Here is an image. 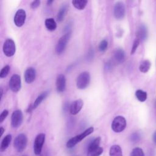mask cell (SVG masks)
<instances>
[{
  "instance_id": "1",
  "label": "cell",
  "mask_w": 156,
  "mask_h": 156,
  "mask_svg": "<svg viewBox=\"0 0 156 156\" xmlns=\"http://www.w3.org/2000/svg\"><path fill=\"white\" fill-rule=\"evenodd\" d=\"M94 131V128L93 127H90L84 130L80 134L76 135L74 137L70 138L66 143V147L68 148H72L75 146L78 143L81 141L83 139H84L86 136H88L91 133H92Z\"/></svg>"
},
{
  "instance_id": "2",
  "label": "cell",
  "mask_w": 156,
  "mask_h": 156,
  "mask_svg": "<svg viewBox=\"0 0 156 156\" xmlns=\"http://www.w3.org/2000/svg\"><path fill=\"white\" fill-rule=\"evenodd\" d=\"M126 127V120L122 116H116L112 123V129L116 133L123 131Z\"/></svg>"
},
{
  "instance_id": "3",
  "label": "cell",
  "mask_w": 156,
  "mask_h": 156,
  "mask_svg": "<svg viewBox=\"0 0 156 156\" xmlns=\"http://www.w3.org/2000/svg\"><path fill=\"white\" fill-rule=\"evenodd\" d=\"M90 82V75L88 72L84 71L81 73L77 77L76 81V86L80 90L86 88Z\"/></svg>"
},
{
  "instance_id": "4",
  "label": "cell",
  "mask_w": 156,
  "mask_h": 156,
  "mask_svg": "<svg viewBox=\"0 0 156 156\" xmlns=\"http://www.w3.org/2000/svg\"><path fill=\"white\" fill-rule=\"evenodd\" d=\"M27 143V138L24 133H20L16 136L14 140V147L19 152H23L26 147Z\"/></svg>"
},
{
  "instance_id": "5",
  "label": "cell",
  "mask_w": 156,
  "mask_h": 156,
  "mask_svg": "<svg viewBox=\"0 0 156 156\" xmlns=\"http://www.w3.org/2000/svg\"><path fill=\"white\" fill-rule=\"evenodd\" d=\"M45 141V134L44 133H39L37 135L34 142V152L35 155H40L43 144Z\"/></svg>"
},
{
  "instance_id": "6",
  "label": "cell",
  "mask_w": 156,
  "mask_h": 156,
  "mask_svg": "<svg viewBox=\"0 0 156 156\" xmlns=\"http://www.w3.org/2000/svg\"><path fill=\"white\" fill-rule=\"evenodd\" d=\"M2 51L7 57L13 56L16 51V46L14 41L10 38L7 39L3 44Z\"/></svg>"
},
{
  "instance_id": "7",
  "label": "cell",
  "mask_w": 156,
  "mask_h": 156,
  "mask_svg": "<svg viewBox=\"0 0 156 156\" xmlns=\"http://www.w3.org/2000/svg\"><path fill=\"white\" fill-rule=\"evenodd\" d=\"M70 37H71V32H68L60 38L55 47V51L58 54L62 53L63 51L65 50L67 45L68 41L70 38Z\"/></svg>"
},
{
  "instance_id": "8",
  "label": "cell",
  "mask_w": 156,
  "mask_h": 156,
  "mask_svg": "<svg viewBox=\"0 0 156 156\" xmlns=\"http://www.w3.org/2000/svg\"><path fill=\"white\" fill-rule=\"evenodd\" d=\"M23 116L21 110H15L11 116V125L13 128H17L21 126L23 122Z\"/></svg>"
},
{
  "instance_id": "9",
  "label": "cell",
  "mask_w": 156,
  "mask_h": 156,
  "mask_svg": "<svg viewBox=\"0 0 156 156\" xmlns=\"http://www.w3.org/2000/svg\"><path fill=\"white\" fill-rule=\"evenodd\" d=\"M21 87V77L18 74H13L9 80V88L13 92H18Z\"/></svg>"
},
{
  "instance_id": "10",
  "label": "cell",
  "mask_w": 156,
  "mask_h": 156,
  "mask_svg": "<svg viewBox=\"0 0 156 156\" xmlns=\"http://www.w3.org/2000/svg\"><path fill=\"white\" fill-rule=\"evenodd\" d=\"M113 12H114V16L116 19L118 20L122 19L124 17L125 13H126L124 4L121 1L117 2L115 5Z\"/></svg>"
},
{
  "instance_id": "11",
  "label": "cell",
  "mask_w": 156,
  "mask_h": 156,
  "mask_svg": "<svg viewBox=\"0 0 156 156\" xmlns=\"http://www.w3.org/2000/svg\"><path fill=\"white\" fill-rule=\"evenodd\" d=\"M26 18V11L23 9H18L14 16L15 24L17 27H21L24 24Z\"/></svg>"
},
{
  "instance_id": "12",
  "label": "cell",
  "mask_w": 156,
  "mask_h": 156,
  "mask_svg": "<svg viewBox=\"0 0 156 156\" xmlns=\"http://www.w3.org/2000/svg\"><path fill=\"white\" fill-rule=\"evenodd\" d=\"M83 105V102L82 99H79L73 101L69 107V112L71 114L75 115L77 114L82 109Z\"/></svg>"
},
{
  "instance_id": "13",
  "label": "cell",
  "mask_w": 156,
  "mask_h": 156,
  "mask_svg": "<svg viewBox=\"0 0 156 156\" xmlns=\"http://www.w3.org/2000/svg\"><path fill=\"white\" fill-rule=\"evenodd\" d=\"M66 88V78L65 76L60 74L57 76L56 79V88L59 93L63 92Z\"/></svg>"
},
{
  "instance_id": "14",
  "label": "cell",
  "mask_w": 156,
  "mask_h": 156,
  "mask_svg": "<svg viewBox=\"0 0 156 156\" xmlns=\"http://www.w3.org/2000/svg\"><path fill=\"white\" fill-rule=\"evenodd\" d=\"M36 77V70L33 67L27 68L24 73V79L26 83H30L34 81Z\"/></svg>"
},
{
  "instance_id": "15",
  "label": "cell",
  "mask_w": 156,
  "mask_h": 156,
  "mask_svg": "<svg viewBox=\"0 0 156 156\" xmlns=\"http://www.w3.org/2000/svg\"><path fill=\"white\" fill-rule=\"evenodd\" d=\"M137 39L139 41H143L147 37V29L145 25L141 24L139 26L136 32Z\"/></svg>"
},
{
  "instance_id": "16",
  "label": "cell",
  "mask_w": 156,
  "mask_h": 156,
  "mask_svg": "<svg viewBox=\"0 0 156 156\" xmlns=\"http://www.w3.org/2000/svg\"><path fill=\"white\" fill-rule=\"evenodd\" d=\"M114 57L118 63H121L125 60V57H126L125 52L124 51L123 49L121 48L117 49L114 52Z\"/></svg>"
},
{
  "instance_id": "17",
  "label": "cell",
  "mask_w": 156,
  "mask_h": 156,
  "mask_svg": "<svg viewBox=\"0 0 156 156\" xmlns=\"http://www.w3.org/2000/svg\"><path fill=\"white\" fill-rule=\"evenodd\" d=\"M11 140H12V135L10 134H8L4 137L1 143V146H0L1 152H3L7 149V147H9L11 142Z\"/></svg>"
},
{
  "instance_id": "18",
  "label": "cell",
  "mask_w": 156,
  "mask_h": 156,
  "mask_svg": "<svg viewBox=\"0 0 156 156\" xmlns=\"http://www.w3.org/2000/svg\"><path fill=\"white\" fill-rule=\"evenodd\" d=\"M110 156H122V152L119 145L115 144L111 146L109 151Z\"/></svg>"
},
{
  "instance_id": "19",
  "label": "cell",
  "mask_w": 156,
  "mask_h": 156,
  "mask_svg": "<svg viewBox=\"0 0 156 156\" xmlns=\"http://www.w3.org/2000/svg\"><path fill=\"white\" fill-rule=\"evenodd\" d=\"M44 24L46 29L50 31L55 30L57 28V23L55 20L52 18L46 19Z\"/></svg>"
},
{
  "instance_id": "20",
  "label": "cell",
  "mask_w": 156,
  "mask_h": 156,
  "mask_svg": "<svg viewBox=\"0 0 156 156\" xmlns=\"http://www.w3.org/2000/svg\"><path fill=\"white\" fill-rule=\"evenodd\" d=\"M49 92L48 91H44L43 93H41L35 99V101L34 102V104L32 105V108H36L41 103V102L47 97V96L48 95Z\"/></svg>"
},
{
  "instance_id": "21",
  "label": "cell",
  "mask_w": 156,
  "mask_h": 156,
  "mask_svg": "<svg viewBox=\"0 0 156 156\" xmlns=\"http://www.w3.org/2000/svg\"><path fill=\"white\" fill-rule=\"evenodd\" d=\"M87 0H73L72 1L73 6L78 10H83L87 5Z\"/></svg>"
},
{
  "instance_id": "22",
  "label": "cell",
  "mask_w": 156,
  "mask_h": 156,
  "mask_svg": "<svg viewBox=\"0 0 156 156\" xmlns=\"http://www.w3.org/2000/svg\"><path fill=\"white\" fill-rule=\"evenodd\" d=\"M68 11V6L66 5H63L60 9H59V11L58 12V14H57V20L60 22L62 21L63 18H65L66 14V12Z\"/></svg>"
},
{
  "instance_id": "23",
  "label": "cell",
  "mask_w": 156,
  "mask_h": 156,
  "mask_svg": "<svg viewBox=\"0 0 156 156\" xmlns=\"http://www.w3.org/2000/svg\"><path fill=\"white\" fill-rule=\"evenodd\" d=\"M151 65V62L148 60H145L141 62V63L140 64V65L139 66V69L142 73H147L149 71V69H150Z\"/></svg>"
},
{
  "instance_id": "24",
  "label": "cell",
  "mask_w": 156,
  "mask_h": 156,
  "mask_svg": "<svg viewBox=\"0 0 156 156\" xmlns=\"http://www.w3.org/2000/svg\"><path fill=\"white\" fill-rule=\"evenodd\" d=\"M135 96L140 102H144L147 99V93L141 90H138L135 92Z\"/></svg>"
},
{
  "instance_id": "25",
  "label": "cell",
  "mask_w": 156,
  "mask_h": 156,
  "mask_svg": "<svg viewBox=\"0 0 156 156\" xmlns=\"http://www.w3.org/2000/svg\"><path fill=\"white\" fill-rule=\"evenodd\" d=\"M101 141V137H97L93 141H92L88 145V148H87V151H91L95 149L98 147H99V144Z\"/></svg>"
},
{
  "instance_id": "26",
  "label": "cell",
  "mask_w": 156,
  "mask_h": 156,
  "mask_svg": "<svg viewBox=\"0 0 156 156\" xmlns=\"http://www.w3.org/2000/svg\"><path fill=\"white\" fill-rule=\"evenodd\" d=\"M104 151L102 147H99L95 149L88 151L87 153V156H100Z\"/></svg>"
},
{
  "instance_id": "27",
  "label": "cell",
  "mask_w": 156,
  "mask_h": 156,
  "mask_svg": "<svg viewBox=\"0 0 156 156\" xmlns=\"http://www.w3.org/2000/svg\"><path fill=\"white\" fill-rule=\"evenodd\" d=\"M130 156H144V154L142 149L140 147H135L132 151Z\"/></svg>"
},
{
  "instance_id": "28",
  "label": "cell",
  "mask_w": 156,
  "mask_h": 156,
  "mask_svg": "<svg viewBox=\"0 0 156 156\" xmlns=\"http://www.w3.org/2000/svg\"><path fill=\"white\" fill-rule=\"evenodd\" d=\"M10 68L9 65H6V66H4L1 70L0 77L2 78V79L8 75V74L9 73V71H10Z\"/></svg>"
},
{
  "instance_id": "29",
  "label": "cell",
  "mask_w": 156,
  "mask_h": 156,
  "mask_svg": "<svg viewBox=\"0 0 156 156\" xmlns=\"http://www.w3.org/2000/svg\"><path fill=\"white\" fill-rule=\"evenodd\" d=\"M108 47V42L106 40H102L100 43H99V49L100 51H104L107 49Z\"/></svg>"
},
{
  "instance_id": "30",
  "label": "cell",
  "mask_w": 156,
  "mask_h": 156,
  "mask_svg": "<svg viewBox=\"0 0 156 156\" xmlns=\"http://www.w3.org/2000/svg\"><path fill=\"white\" fill-rule=\"evenodd\" d=\"M140 135L138 132L133 133L130 136V140L132 142H138L140 140Z\"/></svg>"
},
{
  "instance_id": "31",
  "label": "cell",
  "mask_w": 156,
  "mask_h": 156,
  "mask_svg": "<svg viewBox=\"0 0 156 156\" xmlns=\"http://www.w3.org/2000/svg\"><path fill=\"white\" fill-rule=\"evenodd\" d=\"M139 44H140V41L138 39H136L133 41V45H132V50H131V52H130L131 54H133L135 52L138 46H139Z\"/></svg>"
},
{
  "instance_id": "32",
  "label": "cell",
  "mask_w": 156,
  "mask_h": 156,
  "mask_svg": "<svg viewBox=\"0 0 156 156\" xmlns=\"http://www.w3.org/2000/svg\"><path fill=\"white\" fill-rule=\"evenodd\" d=\"M8 114H9L8 110H4L2 111V112L1 113V115H0V122H2L6 118Z\"/></svg>"
},
{
  "instance_id": "33",
  "label": "cell",
  "mask_w": 156,
  "mask_h": 156,
  "mask_svg": "<svg viewBox=\"0 0 156 156\" xmlns=\"http://www.w3.org/2000/svg\"><path fill=\"white\" fill-rule=\"evenodd\" d=\"M40 1L39 0H35L32 2V3L30 4V7L33 9H35L36 8H37L38 7L40 6Z\"/></svg>"
},
{
  "instance_id": "34",
  "label": "cell",
  "mask_w": 156,
  "mask_h": 156,
  "mask_svg": "<svg viewBox=\"0 0 156 156\" xmlns=\"http://www.w3.org/2000/svg\"><path fill=\"white\" fill-rule=\"evenodd\" d=\"M93 57V51L91 49H90L88 51V53L87 54V59L88 60H91Z\"/></svg>"
},
{
  "instance_id": "35",
  "label": "cell",
  "mask_w": 156,
  "mask_h": 156,
  "mask_svg": "<svg viewBox=\"0 0 156 156\" xmlns=\"http://www.w3.org/2000/svg\"><path fill=\"white\" fill-rule=\"evenodd\" d=\"M112 68V66L111 63L107 62L105 63V70H107L108 71L111 70Z\"/></svg>"
},
{
  "instance_id": "36",
  "label": "cell",
  "mask_w": 156,
  "mask_h": 156,
  "mask_svg": "<svg viewBox=\"0 0 156 156\" xmlns=\"http://www.w3.org/2000/svg\"><path fill=\"white\" fill-rule=\"evenodd\" d=\"M153 141L156 144V131L153 134Z\"/></svg>"
},
{
  "instance_id": "37",
  "label": "cell",
  "mask_w": 156,
  "mask_h": 156,
  "mask_svg": "<svg viewBox=\"0 0 156 156\" xmlns=\"http://www.w3.org/2000/svg\"><path fill=\"white\" fill-rule=\"evenodd\" d=\"M4 129L2 127H0V136H1L2 135V134L4 133Z\"/></svg>"
},
{
  "instance_id": "38",
  "label": "cell",
  "mask_w": 156,
  "mask_h": 156,
  "mask_svg": "<svg viewBox=\"0 0 156 156\" xmlns=\"http://www.w3.org/2000/svg\"><path fill=\"white\" fill-rule=\"evenodd\" d=\"M53 2V1H51V0H49L47 1V4L48 5H50L51 3Z\"/></svg>"
},
{
  "instance_id": "39",
  "label": "cell",
  "mask_w": 156,
  "mask_h": 156,
  "mask_svg": "<svg viewBox=\"0 0 156 156\" xmlns=\"http://www.w3.org/2000/svg\"><path fill=\"white\" fill-rule=\"evenodd\" d=\"M2 88H1V98H2Z\"/></svg>"
},
{
  "instance_id": "40",
  "label": "cell",
  "mask_w": 156,
  "mask_h": 156,
  "mask_svg": "<svg viewBox=\"0 0 156 156\" xmlns=\"http://www.w3.org/2000/svg\"><path fill=\"white\" fill-rule=\"evenodd\" d=\"M22 156H27V155H22Z\"/></svg>"
}]
</instances>
